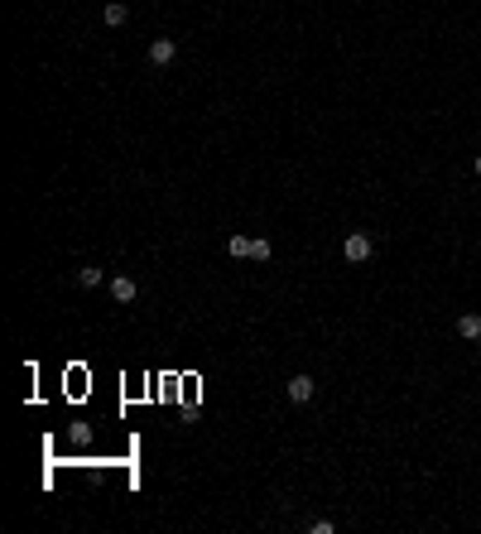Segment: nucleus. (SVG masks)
Masks as SVG:
<instances>
[{"instance_id": "f257e3e1", "label": "nucleus", "mask_w": 481, "mask_h": 534, "mask_svg": "<svg viewBox=\"0 0 481 534\" xmlns=\"http://www.w3.org/2000/svg\"><path fill=\"white\" fill-rule=\"evenodd\" d=\"M371 250H375V245H371V236H366V231H351V236L342 241V255H347L351 265H361V260H371Z\"/></svg>"}, {"instance_id": "9b49d317", "label": "nucleus", "mask_w": 481, "mask_h": 534, "mask_svg": "<svg viewBox=\"0 0 481 534\" xmlns=\"http://www.w3.org/2000/svg\"><path fill=\"white\" fill-rule=\"evenodd\" d=\"M477 178H481V154H477Z\"/></svg>"}, {"instance_id": "f03ea898", "label": "nucleus", "mask_w": 481, "mask_h": 534, "mask_svg": "<svg viewBox=\"0 0 481 534\" xmlns=\"http://www.w3.org/2000/svg\"><path fill=\"white\" fill-rule=\"evenodd\" d=\"M284 395H289L294 404H308L313 400V375H294V380L284 385Z\"/></svg>"}, {"instance_id": "20e7f679", "label": "nucleus", "mask_w": 481, "mask_h": 534, "mask_svg": "<svg viewBox=\"0 0 481 534\" xmlns=\"http://www.w3.org/2000/svg\"><path fill=\"white\" fill-rule=\"evenodd\" d=\"M173 54H178V44H173V39H154V44H150V63H173Z\"/></svg>"}, {"instance_id": "39448f33", "label": "nucleus", "mask_w": 481, "mask_h": 534, "mask_svg": "<svg viewBox=\"0 0 481 534\" xmlns=\"http://www.w3.org/2000/svg\"><path fill=\"white\" fill-rule=\"evenodd\" d=\"M457 337H467V342L481 337V313H462V318H457Z\"/></svg>"}, {"instance_id": "9d476101", "label": "nucleus", "mask_w": 481, "mask_h": 534, "mask_svg": "<svg viewBox=\"0 0 481 534\" xmlns=\"http://www.w3.org/2000/svg\"><path fill=\"white\" fill-rule=\"evenodd\" d=\"M68 433H73V443H78V448H87V443H92V424H73Z\"/></svg>"}, {"instance_id": "1a4fd4ad", "label": "nucleus", "mask_w": 481, "mask_h": 534, "mask_svg": "<svg viewBox=\"0 0 481 534\" xmlns=\"http://www.w3.org/2000/svg\"><path fill=\"white\" fill-rule=\"evenodd\" d=\"M226 250H231L236 260H245V255H250V236H231L226 241Z\"/></svg>"}, {"instance_id": "423d86ee", "label": "nucleus", "mask_w": 481, "mask_h": 534, "mask_svg": "<svg viewBox=\"0 0 481 534\" xmlns=\"http://www.w3.org/2000/svg\"><path fill=\"white\" fill-rule=\"evenodd\" d=\"M126 20H130V10H126L121 0H106V29H121Z\"/></svg>"}, {"instance_id": "7ed1b4c3", "label": "nucleus", "mask_w": 481, "mask_h": 534, "mask_svg": "<svg viewBox=\"0 0 481 534\" xmlns=\"http://www.w3.org/2000/svg\"><path fill=\"white\" fill-rule=\"evenodd\" d=\"M135 294H140V289H135L130 274H116V279H111V298H116V303H130Z\"/></svg>"}, {"instance_id": "6e6552de", "label": "nucleus", "mask_w": 481, "mask_h": 534, "mask_svg": "<svg viewBox=\"0 0 481 534\" xmlns=\"http://www.w3.org/2000/svg\"><path fill=\"white\" fill-rule=\"evenodd\" d=\"M78 284H82V289H97V284H102V269H97V265H82L78 269Z\"/></svg>"}, {"instance_id": "0eeeda50", "label": "nucleus", "mask_w": 481, "mask_h": 534, "mask_svg": "<svg viewBox=\"0 0 481 534\" xmlns=\"http://www.w3.org/2000/svg\"><path fill=\"white\" fill-rule=\"evenodd\" d=\"M269 255H274V245H269V241H265V236H260V241L250 236V260H260V265H265Z\"/></svg>"}]
</instances>
